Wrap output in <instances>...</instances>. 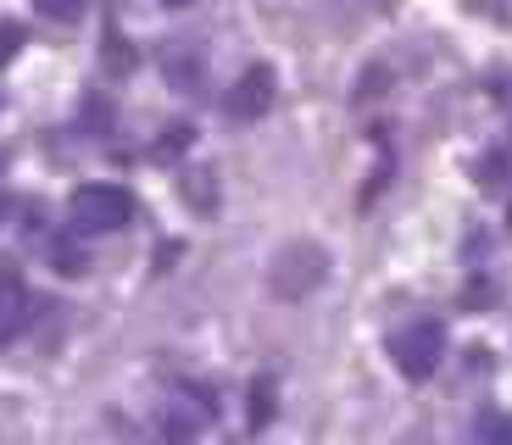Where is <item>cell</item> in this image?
<instances>
[{
    "instance_id": "cell-9",
    "label": "cell",
    "mask_w": 512,
    "mask_h": 445,
    "mask_svg": "<svg viewBox=\"0 0 512 445\" xmlns=\"http://www.w3.org/2000/svg\"><path fill=\"white\" fill-rule=\"evenodd\" d=\"M39 17H51V23H78L84 17V0H34Z\"/></svg>"
},
{
    "instance_id": "cell-6",
    "label": "cell",
    "mask_w": 512,
    "mask_h": 445,
    "mask_svg": "<svg viewBox=\"0 0 512 445\" xmlns=\"http://www.w3.org/2000/svg\"><path fill=\"white\" fill-rule=\"evenodd\" d=\"M273 412H279V384H273L268 373H256V379H251V412H245V429L262 434Z\"/></svg>"
},
{
    "instance_id": "cell-5",
    "label": "cell",
    "mask_w": 512,
    "mask_h": 445,
    "mask_svg": "<svg viewBox=\"0 0 512 445\" xmlns=\"http://www.w3.org/2000/svg\"><path fill=\"white\" fill-rule=\"evenodd\" d=\"M34 318V301H28V284L12 262H0V340H12V334L28 329Z\"/></svg>"
},
{
    "instance_id": "cell-10",
    "label": "cell",
    "mask_w": 512,
    "mask_h": 445,
    "mask_svg": "<svg viewBox=\"0 0 512 445\" xmlns=\"http://www.w3.org/2000/svg\"><path fill=\"white\" fill-rule=\"evenodd\" d=\"M190 140H195V128H190V123H167V128H162V145H156V156L190 151Z\"/></svg>"
},
{
    "instance_id": "cell-16",
    "label": "cell",
    "mask_w": 512,
    "mask_h": 445,
    "mask_svg": "<svg viewBox=\"0 0 512 445\" xmlns=\"http://www.w3.org/2000/svg\"><path fill=\"white\" fill-rule=\"evenodd\" d=\"M162 6H190V0H162Z\"/></svg>"
},
{
    "instance_id": "cell-4",
    "label": "cell",
    "mask_w": 512,
    "mask_h": 445,
    "mask_svg": "<svg viewBox=\"0 0 512 445\" xmlns=\"http://www.w3.org/2000/svg\"><path fill=\"white\" fill-rule=\"evenodd\" d=\"M323 267H329V256L318 251V245H290V251L279 256V267H273V290L279 295H307L312 284H323Z\"/></svg>"
},
{
    "instance_id": "cell-7",
    "label": "cell",
    "mask_w": 512,
    "mask_h": 445,
    "mask_svg": "<svg viewBox=\"0 0 512 445\" xmlns=\"http://www.w3.org/2000/svg\"><path fill=\"white\" fill-rule=\"evenodd\" d=\"M201 412H184V407H173V412H167V418H162V434H167V440H195V434H201Z\"/></svg>"
},
{
    "instance_id": "cell-1",
    "label": "cell",
    "mask_w": 512,
    "mask_h": 445,
    "mask_svg": "<svg viewBox=\"0 0 512 445\" xmlns=\"http://www.w3.org/2000/svg\"><path fill=\"white\" fill-rule=\"evenodd\" d=\"M67 212H73L78 234H117L134 223V195L123 184H78Z\"/></svg>"
},
{
    "instance_id": "cell-11",
    "label": "cell",
    "mask_w": 512,
    "mask_h": 445,
    "mask_svg": "<svg viewBox=\"0 0 512 445\" xmlns=\"http://www.w3.org/2000/svg\"><path fill=\"white\" fill-rule=\"evenodd\" d=\"M106 67H112V73H128V67H134V51H128L123 34H106Z\"/></svg>"
},
{
    "instance_id": "cell-14",
    "label": "cell",
    "mask_w": 512,
    "mask_h": 445,
    "mask_svg": "<svg viewBox=\"0 0 512 445\" xmlns=\"http://www.w3.org/2000/svg\"><path fill=\"white\" fill-rule=\"evenodd\" d=\"M496 284H485V279H479V284H468V295H462V306H468V312H474V306H485V301H496Z\"/></svg>"
},
{
    "instance_id": "cell-2",
    "label": "cell",
    "mask_w": 512,
    "mask_h": 445,
    "mask_svg": "<svg viewBox=\"0 0 512 445\" xmlns=\"http://www.w3.org/2000/svg\"><path fill=\"white\" fill-rule=\"evenodd\" d=\"M390 356H396V373L412 384H423L429 373L440 368V356H446V329L435 318H418L390 340Z\"/></svg>"
},
{
    "instance_id": "cell-13",
    "label": "cell",
    "mask_w": 512,
    "mask_h": 445,
    "mask_svg": "<svg viewBox=\"0 0 512 445\" xmlns=\"http://www.w3.org/2000/svg\"><path fill=\"white\" fill-rule=\"evenodd\" d=\"M51 256L62 262V273L73 279V273H84V256H78V245H67V240H51Z\"/></svg>"
},
{
    "instance_id": "cell-3",
    "label": "cell",
    "mask_w": 512,
    "mask_h": 445,
    "mask_svg": "<svg viewBox=\"0 0 512 445\" xmlns=\"http://www.w3.org/2000/svg\"><path fill=\"white\" fill-rule=\"evenodd\" d=\"M273 67H245L240 78H234V89H229V101H223V112L234 117V123H256V117H268L273 112Z\"/></svg>"
},
{
    "instance_id": "cell-17",
    "label": "cell",
    "mask_w": 512,
    "mask_h": 445,
    "mask_svg": "<svg viewBox=\"0 0 512 445\" xmlns=\"http://www.w3.org/2000/svg\"><path fill=\"white\" fill-rule=\"evenodd\" d=\"M0 217H6V206H0Z\"/></svg>"
},
{
    "instance_id": "cell-15",
    "label": "cell",
    "mask_w": 512,
    "mask_h": 445,
    "mask_svg": "<svg viewBox=\"0 0 512 445\" xmlns=\"http://www.w3.org/2000/svg\"><path fill=\"white\" fill-rule=\"evenodd\" d=\"M17 45H23V28H17V23H6V28H0V62H12V56H17Z\"/></svg>"
},
{
    "instance_id": "cell-8",
    "label": "cell",
    "mask_w": 512,
    "mask_h": 445,
    "mask_svg": "<svg viewBox=\"0 0 512 445\" xmlns=\"http://www.w3.org/2000/svg\"><path fill=\"white\" fill-rule=\"evenodd\" d=\"M507 178H512L507 156H485L479 162V190H507Z\"/></svg>"
},
{
    "instance_id": "cell-12",
    "label": "cell",
    "mask_w": 512,
    "mask_h": 445,
    "mask_svg": "<svg viewBox=\"0 0 512 445\" xmlns=\"http://www.w3.org/2000/svg\"><path fill=\"white\" fill-rule=\"evenodd\" d=\"M479 440H512V418H501V412H485V418L474 423Z\"/></svg>"
}]
</instances>
